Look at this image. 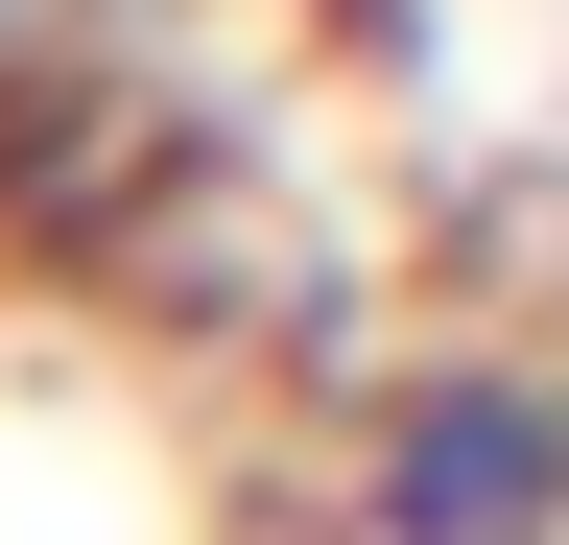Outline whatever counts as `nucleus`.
Returning <instances> with one entry per match:
<instances>
[{"label": "nucleus", "mask_w": 569, "mask_h": 545, "mask_svg": "<svg viewBox=\"0 0 569 545\" xmlns=\"http://www.w3.org/2000/svg\"><path fill=\"white\" fill-rule=\"evenodd\" d=\"M356 522L380 545H569V380L403 356L380 403H356Z\"/></svg>", "instance_id": "nucleus-1"}]
</instances>
